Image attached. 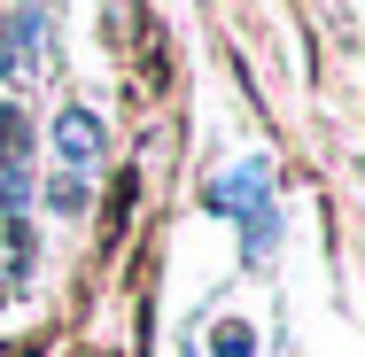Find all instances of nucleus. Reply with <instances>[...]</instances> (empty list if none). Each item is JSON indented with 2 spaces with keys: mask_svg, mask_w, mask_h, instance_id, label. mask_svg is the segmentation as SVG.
Segmentation results:
<instances>
[{
  "mask_svg": "<svg viewBox=\"0 0 365 357\" xmlns=\"http://www.w3.org/2000/svg\"><path fill=\"white\" fill-rule=\"evenodd\" d=\"M210 357H257V326L249 319H225L218 334H210Z\"/></svg>",
  "mask_w": 365,
  "mask_h": 357,
  "instance_id": "423d86ee",
  "label": "nucleus"
},
{
  "mask_svg": "<svg viewBox=\"0 0 365 357\" xmlns=\"http://www.w3.org/2000/svg\"><path fill=\"white\" fill-rule=\"evenodd\" d=\"M264 202H280V179H272V155H241V163H225L218 179L202 187V210H218V217L264 210Z\"/></svg>",
  "mask_w": 365,
  "mask_h": 357,
  "instance_id": "f257e3e1",
  "label": "nucleus"
},
{
  "mask_svg": "<svg viewBox=\"0 0 365 357\" xmlns=\"http://www.w3.org/2000/svg\"><path fill=\"white\" fill-rule=\"evenodd\" d=\"M24 8H31V0H24Z\"/></svg>",
  "mask_w": 365,
  "mask_h": 357,
  "instance_id": "0eeeda50",
  "label": "nucleus"
},
{
  "mask_svg": "<svg viewBox=\"0 0 365 357\" xmlns=\"http://www.w3.org/2000/svg\"><path fill=\"white\" fill-rule=\"evenodd\" d=\"M39 202H47L55 217H86V210H93V187H86V171H63V179L39 187Z\"/></svg>",
  "mask_w": 365,
  "mask_h": 357,
  "instance_id": "20e7f679",
  "label": "nucleus"
},
{
  "mask_svg": "<svg viewBox=\"0 0 365 357\" xmlns=\"http://www.w3.org/2000/svg\"><path fill=\"white\" fill-rule=\"evenodd\" d=\"M233 225H241V257H249V264H264V257L280 249V225H288V217H280V202H264V210H241Z\"/></svg>",
  "mask_w": 365,
  "mask_h": 357,
  "instance_id": "7ed1b4c3",
  "label": "nucleus"
},
{
  "mask_svg": "<svg viewBox=\"0 0 365 357\" xmlns=\"http://www.w3.org/2000/svg\"><path fill=\"white\" fill-rule=\"evenodd\" d=\"M31 117L16 109V101H0V163H31Z\"/></svg>",
  "mask_w": 365,
  "mask_h": 357,
  "instance_id": "39448f33",
  "label": "nucleus"
},
{
  "mask_svg": "<svg viewBox=\"0 0 365 357\" xmlns=\"http://www.w3.org/2000/svg\"><path fill=\"white\" fill-rule=\"evenodd\" d=\"M47 140H55V155H63L71 171H93V163L109 155V125H101L93 109H63V117L47 125Z\"/></svg>",
  "mask_w": 365,
  "mask_h": 357,
  "instance_id": "f03ea898",
  "label": "nucleus"
}]
</instances>
